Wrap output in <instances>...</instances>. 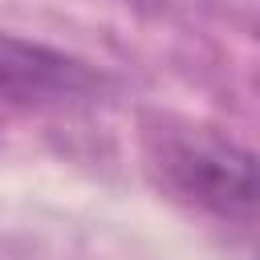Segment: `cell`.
<instances>
[{
  "mask_svg": "<svg viewBox=\"0 0 260 260\" xmlns=\"http://www.w3.org/2000/svg\"><path fill=\"white\" fill-rule=\"evenodd\" d=\"M93 89H98V73L81 57L0 32V106H16V110L65 106Z\"/></svg>",
  "mask_w": 260,
  "mask_h": 260,
  "instance_id": "2",
  "label": "cell"
},
{
  "mask_svg": "<svg viewBox=\"0 0 260 260\" xmlns=\"http://www.w3.org/2000/svg\"><path fill=\"white\" fill-rule=\"evenodd\" d=\"M158 171L167 187L191 207L252 228L256 219V158L248 146L215 130H167L158 142Z\"/></svg>",
  "mask_w": 260,
  "mask_h": 260,
  "instance_id": "1",
  "label": "cell"
}]
</instances>
